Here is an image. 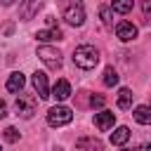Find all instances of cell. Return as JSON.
Returning a JSON list of instances; mask_svg holds the SVG:
<instances>
[{
  "label": "cell",
  "mask_w": 151,
  "mask_h": 151,
  "mask_svg": "<svg viewBox=\"0 0 151 151\" xmlns=\"http://www.w3.org/2000/svg\"><path fill=\"white\" fill-rule=\"evenodd\" d=\"M73 64L80 66V68H85V71L94 68L99 64V50L94 45H78L73 50Z\"/></svg>",
  "instance_id": "1"
},
{
  "label": "cell",
  "mask_w": 151,
  "mask_h": 151,
  "mask_svg": "<svg viewBox=\"0 0 151 151\" xmlns=\"http://www.w3.org/2000/svg\"><path fill=\"white\" fill-rule=\"evenodd\" d=\"M14 109H17V116H21V118H31V116L35 113V109H38V99H35V94L19 92V97H17V101H14Z\"/></svg>",
  "instance_id": "2"
},
{
  "label": "cell",
  "mask_w": 151,
  "mask_h": 151,
  "mask_svg": "<svg viewBox=\"0 0 151 151\" xmlns=\"http://www.w3.org/2000/svg\"><path fill=\"white\" fill-rule=\"evenodd\" d=\"M73 120V111L68 106H52L47 111V123L52 127H59V125H68Z\"/></svg>",
  "instance_id": "3"
},
{
  "label": "cell",
  "mask_w": 151,
  "mask_h": 151,
  "mask_svg": "<svg viewBox=\"0 0 151 151\" xmlns=\"http://www.w3.org/2000/svg\"><path fill=\"white\" fill-rule=\"evenodd\" d=\"M38 57L42 59V64L47 66V68H59L61 66V54H59V50H54V47H50V45H42V47H38Z\"/></svg>",
  "instance_id": "4"
},
{
  "label": "cell",
  "mask_w": 151,
  "mask_h": 151,
  "mask_svg": "<svg viewBox=\"0 0 151 151\" xmlns=\"http://www.w3.org/2000/svg\"><path fill=\"white\" fill-rule=\"evenodd\" d=\"M64 19H66V24H71V26H83V24H85V9H83V5L76 2V5L66 7Z\"/></svg>",
  "instance_id": "5"
},
{
  "label": "cell",
  "mask_w": 151,
  "mask_h": 151,
  "mask_svg": "<svg viewBox=\"0 0 151 151\" xmlns=\"http://www.w3.org/2000/svg\"><path fill=\"white\" fill-rule=\"evenodd\" d=\"M116 35H118L123 42H130V40L137 38V26H134L132 21H120V24L116 26Z\"/></svg>",
  "instance_id": "6"
},
{
  "label": "cell",
  "mask_w": 151,
  "mask_h": 151,
  "mask_svg": "<svg viewBox=\"0 0 151 151\" xmlns=\"http://www.w3.org/2000/svg\"><path fill=\"white\" fill-rule=\"evenodd\" d=\"M33 87H35V92H38L40 99L52 97V94H50V85H47V76H45L42 71H35V73H33Z\"/></svg>",
  "instance_id": "7"
},
{
  "label": "cell",
  "mask_w": 151,
  "mask_h": 151,
  "mask_svg": "<svg viewBox=\"0 0 151 151\" xmlns=\"http://www.w3.org/2000/svg\"><path fill=\"white\" fill-rule=\"evenodd\" d=\"M76 146H78V151H104V144L97 137H80L76 142Z\"/></svg>",
  "instance_id": "8"
},
{
  "label": "cell",
  "mask_w": 151,
  "mask_h": 151,
  "mask_svg": "<svg viewBox=\"0 0 151 151\" xmlns=\"http://www.w3.org/2000/svg\"><path fill=\"white\" fill-rule=\"evenodd\" d=\"M113 123H116V116H113L111 111H99V113L94 116V125H97L101 132L111 130V127H113Z\"/></svg>",
  "instance_id": "9"
},
{
  "label": "cell",
  "mask_w": 151,
  "mask_h": 151,
  "mask_svg": "<svg viewBox=\"0 0 151 151\" xmlns=\"http://www.w3.org/2000/svg\"><path fill=\"white\" fill-rule=\"evenodd\" d=\"M42 2H45V0H24V5H21V19H24V21L33 19V17L38 14V9L42 7Z\"/></svg>",
  "instance_id": "10"
},
{
  "label": "cell",
  "mask_w": 151,
  "mask_h": 151,
  "mask_svg": "<svg viewBox=\"0 0 151 151\" xmlns=\"http://www.w3.org/2000/svg\"><path fill=\"white\" fill-rule=\"evenodd\" d=\"M52 97L57 99V101H64V99H68L71 97V85H68V80H57L54 83V87H52Z\"/></svg>",
  "instance_id": "11"
},
{
  "label": "cell",
  "mask_w": 151,
  "mask_h": 151,
  "mask_svg": "<svg viewBox=\"0 0 151 151\" xmlns=\"http://www.w3.org/2000/svg\"><path fill=\"white\" fill-rule=\"evenodd\" d=\"M127 139H130V127H125V125H120L111 132V144L113 146H123Z\"/></svg>",
  "instance_id": "12"
},
{
  "label": "cell",
  "mask_w": 151,
  "mask_h": 151,
  "mask_svg": "<svg viewBox=\"0 0 151 151\" xmlns=\"http://www.w3.org/2000/svg\"><path fill=\"white\" fill-rule=\"evenodd\" d=\"M24 83H26V78H24V73H12L9 78H7V90L9 92H21V87H24Z\"/></svg>",
  "instance_id": "13"
},
{
  "label": "cell",
  "mask_w": 151,
  "mask_h": 151,
  "mask_svg": "<svg viewBox=\"0 0 151 151\" xmlns=\"http://www.w3.org/2000/svg\"><path fill=\"white\" fill-rule=\"evenodd\" d=\"M132 116L139 125H151V106H137Z\"/></svg>",
  "instance_id": "14"
},
{
  "label": "cell",
  "mask_w": 151,
  "mask_h": 151,
  "mask_svg": "<svg viewBox=\"0 0 151 151\" xmlns=\"http://www.w3.org/2000/svg\"><path fill=\"white\" fill-rule=\"evenodd\" d=\"M35 38H38V40H42V42H47V40H61V38H64V33H61L59 28H47V31H38V33H35Z\"/></svg>",
  "instance_id": "15"
},
{
  "label": "cell",
  "mask_w": 151,
  "mask_h": 151,
  "mask_svg": "<svg viewBox=\"0 0 151 151\" xmlns=\"http://www.w3.org/2000/svg\"><path fill=\"white\" fill-rule=\"evenodd\" d=\"M130 106H132V90L120 87V92H118V109H130Z\"/></svg>",
  "instance_id": "16"
},
{
  "label": "cell",
  "mask_w": 151,
  "mask_h": 151,
  "mask_svg": "<svg viewBox=\"0 0 151 151\" xmlns=\"http://www.w3.org/2000/svg\"><path fill=\"white\" fill-rule=\"evenodd\" d=\"M132 5H134V0H111L113 12H118V14H127L132 9Z\"/></svg>",
  "instance_id": "17"
},
{
  "label": "cell",
  "mask_w": 151,
  "mask_h": 151,
  "mask_svg": "<svg viewBox=\"0 0 151 151\" xmlns=\"http://www.w3.org/2000/svg\"><path fill=\"white\" fill-rule=\"evenodd\" d=\"M101 80H104V85H106V87H113V85L118 83V73H116V68H113V66H106V68H104V78H101Z\"/></svg>",
  "instance_id": "18"
},
{
  "label": "cell",
  "mask_w": 151,
  "mask_h": 151,
  "mask_svg": "<svg viewBox=\"0 0 151 151\" xmlns=\"http://www.w3.org/2000/svg\"><path fill=\"white\" fill-rule=\"evenodd\" d=\"M2 137H5V142H9V144H14V142H19V132H17V127H5V132H2Z\"/></svg>",
  "instance_id": "19"
},
{
  "label": "cell",
  "mask_w": 151,
  "mask_h": 151,
  "mask_svg": "<svg viewBox=\"0 0 151 151\" xmlns=\"http://www.w3.org/2000/svg\"><path fill=\"white\" fill-rule=\"evenodd\" d=\"M99 14H101V21H104L106 26H111V9H109V7H101Z\"/></svg>",
  "instance_id": "20"
},
{
  "label": "cell",
  "mask_w": 151,
  "mask_h": 151,
  "mask_svg": "<svg viewBox=\"0 0 151 151\" xmlns=\"http://www.w3.org/2000/svg\"><path fill=\"white\" fill-rule=\"evenodd\" d=\"M104 101H106V99H104L101 94H92V99H90V104H92L94 109H101V106H104Z\"/></svg>",
  "instance_id": "21"
},
{
  "label": "cell",
  "mask_w": 151,
  "mask_h": 151,
  "mask_svg": "<svg viewBox=\"0 0 151 151\" xmlns=\"http://www.w3.org/2000/svg\"><path fill=\"white\" fill-rule=\"evenodd\" d=\"M142 7H144V17H146V21L151 24V0H144Z\"/></svg>",
  "instance_id": "22"
},
{
  "label": "cell",
  "mask_w": 151,
  "mask_h": 151,
  "mask_svg": "<svg viewBox=\"0 0 151 151\" xmlns=\"http://www.w3.org/2000/svg\"><path fill=\"white\" fill-rule=\"evenodd\" d=\"M5 116H7V104L0 99V118H5Z\"/></svg>",
  "instance_id": "23"
},
{
  "label": "cell",
  "mask_w": 151,
  "mask_h": 151,
  "mask_svg": "<svg viewBox=\"0 0 151 151\" xmlns=\"http://www.w3.org/2000/svg\"><path fill=\"white\" fill-rule=\"evenodd\" d=\"M2 5H5V7H9V5H14V0H2Z\"/></svg>",
  "instance_id": "24"
},
{
  "label": "cell",
  "mask_w": 151,
  "mask_h": 151,
  "mask_svg": "<svg viewBox=\"0 0 151 151\" xmlns=\"http://www.w3.org/2000/svg\"><path fill=\"white\" fill-rule=\"evenodd\" d=\"M139 151H151V144H144V146H142Z\"/></svg>",
  "instance_id": "25"
},
{
  "label": "cell",
  "mask_w": 151,
  "mask_h": 151,
  "mask_svg": "<svg viewBox=\"0 0 151 151\" xmlns=\"http://www.w3.org/2000/svg\"><path fill=\"white\" fill-rule=\"evenodd\" d=\"M123 151H134V149H123Z\"/></svg>",
  "instance_id": "26"
},
{
  "label": "cell",
  "mask_w": 151,
  "mask_h": 151,
  "mask_svg": "<svg viewBox=\"0 0 151 151\" xmlns=\"http://www.w3.org/2000/svg\"><path fill=\"white\" fill-rule=\"evenodd\" d=\"M0 151H2V149H0Z\"/></svg>",
  "instance_id": "27"
}]
</instances>
